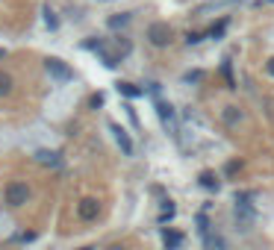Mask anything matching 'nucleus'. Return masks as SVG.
<instances>
[{
  "instance_id": "obj_1",
  "label": "nucleus",
  "mask_w": 274,
  "mask_h": 250,
  "mask_svg": "<svg viewBox=\"0 0 274 250\" xmlns=\"http://www.w3.org/2000/svg\"><path fill=\"white\" fill-rule=\"evenodd\" d=\"M44 71L51 74V80H56V83H71L74 80V71H71V65H65L62 59H44Z\"/></svg>"
},
{
  "instance_id": "obj_2",
  "label": "nucleus",
  "mask_w": 274,
  "mask_h": 250,
  "mask_svg": "<svg viewBox=\"0 0 274 250\" xmlns=\"http://www.w3.org/2000/svg\"><path fill=\"white\" fill-rule=\"evenodd\" d=\"M148 38H151V44H156V47H168L171 38H174V30L168 27V24H151Z\"/></svg>"
},
{
  "instance_id": "obj_3",
  "label": "nucleus",
  "mask_w": 274,
  "mask_h": 250,
  "mask_svg": "<svg viewBox=\"0 0 274 250\" xmlns=\"http://www.w3.org/2000/svg\"><path fill=\"white\" fill-rule=\"evenodd\" d=\"M6 203H9V206H24V203H30V185L27 183L6 185Z\"/></svg>"
},
{
  "instance_id": "obj_4",
  "label": "nucleus",
  "mask_w": 274,
  "mask_h": 250,
  "mask_svg": "<svg viewBox=\"0 0 274 250\" xmlns=\"http://www.w3.org/2000/svg\"><path fill=\"white\" fill-rule=\"evenodd\" d=\"M109 133H112V138H115V144L121 147V153H124V156H133V153H136V147H133V138L127 135V130H124L121 124H115V121H112V124H109Z\"/></svg>"
},
{
  "instance_id": "obj_5",
  "label": "nucleus",
  "mask_w": 274,
  "mask_h": 250,
  "mask_svg": "<svg viewBox=\"0 0 274 250\" xmlns=\"http://www.w3.org/2000/svg\"><path fill=\"white\" fill-rule=\"evenodd\" d=\"M245 200H248V197L242 194V197H239V209H236V221H239L242 230H245V227H251V224H254V218H257V215H254V209H251V203H245Z\"/></svg>"
},
{
  "instance_id": "obj_6",
  "label": "nucleus",
  "mask_w": 274,
  "mask_h": 250,
  "mask_svg": "<svg viewBox=\"0 0 274 250\" xmlns=\"http://www.w3.org/2000/svg\"><path fill=\"white\" fill-rule=\"evenodd\" d=\"M201 244H204V250H227V244H224V238L218 233H212V230H206V233H201Z\"/></svg>"
},
{
  "instance_id": "obj_7",
  "label": "nucleus",
  "mask_w": 274,
  "mask_h": 250,
  "mask_svg": "<svg viewBox=\"0 0 274 250\" xmlns=\"http://www.w3.org/2000/svg\"><path fill=\"white\" fill-rule=\"evenodd\" d=\"M35 162H41V165H48V168H59L62 165V156L56 150H35Z\"/></svg>"
},
{
  "instance_id": "obj_8",
  "label": "nucleus",
  "mask_w": 274,
  "mask_h": 250,
  "mask_svg": "<svg viewBox=\"0 0 274 250\" xmlns=\"http://www.w3.org/2000/svg\"><path fill=\"white\" fill-rule=\"evenodd\" d=\"M162 244H165V250H180L183 247V233L180 230H162Z\"/></svg>"
},
{
  "instance_id": "obj_9",
  "label": "nucleus",
  "mask_w": 274,
  "mask_h": 250,
  "mask_svg": "<svg viewBox=\"0 0 274 250\" xmlns=\"http://www.w3.org/2000/svg\"><path fill=\"white\" fill-rule=\"evenodd\" d=\"M98 212H101V203H98V200H83V203H80V215L88 218V221L98 218Z\"/></svg>"
},
{
  "instance_id": "obj_10",
  "label": "nucleus",
  "mask_w": 274,
  "mask_h": 250,
  "mask_svg": "<svg viewBox=\"0 0 274 250\" xmlns=\"http://www.w3.org/2000/svg\"><path fill=\"white\" fill-rule=\"evenodd\" d=\"M156 112H159L162 121H171V118H174V106L168 103V100H156Z\"/></svg>"
},
{
  "instance_id": "obj_11",
  "label": "nucleus",
  "mask_w": 274,
  "mask_h": 250,
  "mask_svg": "<svg viewBox=\"0 0 274 250\" xmlns=\"http://www.w3.org/2000/svg\"><path fill=\"white\" fill-rule=\"evenodd\" d=\"M130 21H133V15H130V12H121V15L109 18V27H112V30H121V27H127Z\"/></svg>"
},
{
  "instance_id": "obj_12",
  "label": "nucleus",
  "mask_w": 274,
  "mask_h": 250,
  "mask_svg": "<svg viewBox=\"0 0 274 250\" xmlns=\"http://www.w3.org/2000/svg\"><path fill=\"white\" fill-rule=\"evenodd\" d=\"M224 30H227V18H221V21H215L212 27H209V33H206V38H221Z\"/></svg>"
},
{
  "instance_id": "obj_13",
  "label": "nucleus",
  "mask_w": 274,
  "mask_h": 250,
  "mask_svg": "<svg viewBox=\"0 0 274 250\" xmlns=\"http://www.w3.org/2000/svg\"><path fill=\"white\" fill-rule=\"evenodd\" d=\"M118 91L124 94V97H139V94H142V88L133 85V83H118Z\"/></svg>"
},
{
  "instance_id": "obj_14",
  "label": "nucleus",
  "mask_w": 274,
  "mask_h": 250,
  "mask_svg": "<svg viewBox=\"0 0 274 250\" xmlns=\"http://www.w3.org/2000/svg\"><path fill=\"white\" fill-rule=\"evenodd\" d=\"M174 212H177V209H174V203H171V200H165V203H162V215H159V224H168V221L174 218Z\"/></svg>"
},
{
  "instance_id": "obj_15",
  "label": "nucleus",
  "mask_w": 274,
  "mask_h": 250,
  "mask_svg": "<svg viewBox=\"0 0 274 250\" xmlns=\"http://www.w3.org/2000/svg\"><path fill=\"white\" fill-rule=\"evenodd\" d=\"M12 77H9V74H3V71H0V97H3V94H9V91H12Z\"/></svg>"
},
{
  "instance_id": "obj_16",
  "label": "nucleus",
  "mask_w": 274,
  "mask_h": 250,
  "mask_svg": "<svg viewBox=\"0 0 274 250\" xmlns=\"http://www.w3.org/2000/svg\"><path fill=\"white\" fill-rule=\"evenodd\" d=\"M195 227H198V233H206V230H209V218H206L204 212H198V215H195Z\"/></svg>"
},
{
  "instance_id": "obj_17",
  "label": "nucleus",
  "mask_w": 274,
  "mask_h": 250,
  "mask_svg": "<svg viewBox=\"0 0 274 250\" xmlns=\"http://www.w3.org/2000/svg\"><path fill=\"white\" fill-rule=\"evenodd\" d=\"M239 118H242V112H239V109H236V106H230V109L224 112V121H227V124H236Z\"/></svg>"
},
{
  "instance_id": "obj_18",
  "label": "nucleus",
  "mask_w": 274,
  "mask_h": 250,
  "mask_svg": "<svg viewBox=\"0 0 274 250\" xmlns=\"http://www.w3.org/2000/svg\"><path fill=\"white\" fill-rule=\"evenodd\" d=\"M41 12H44V24H48L51 30H56V15H53V9H51V6H44Z\"/></svg>"
},
{
  "instance_id": "obj_19",
  "label": "nucleus",
  "mask_w": 274,
  "mask_h": 250,
  "mask_svg": "<svg viewBox=\"0 0 274 250\" xmlns=\"http://www.w3.org/2000/svg\"><path fill=\"white\" fill-rule=\"evenodd\" d=\"M101 59H103V65H106V68H115V65H118V59H121V56H118V53H103Z\"/></svg>"
},
{
  "instance_id": "obj_20",
  "label": "nucleus",
  "mask_w": 274,
  "mask_h": 250,
  "mask_svg": "<svg viewBox=\"0 0 274 250\" xmlns=\"http://www.w3.org/2000/svg\"><path fill=\"white\" fill-rule=\"evenodd\" d=\"M201 185H206L209 191H215V188H218V183H215V177H212V174H204V177H201Z\"/></svg>"
},
{
  "instance_id": "obj_21",
  "label": "nucleus",
  "mask_w": 274,
  "mask_h": 250,
  "mask_svg": "<svg viewBox=\"0 0 274 250\" xmlns=\"http://www.w3.org/2000/svg\"><path fill=\"white\" fill-rule=\"evenodd\" d=\"M224 77H227V85H230V88H236V85H233V65H230V62H224Z\"/></svg>"
},
{
  "instance_id": "obj_22",
  "label": "nucleus",
  "mask_w": 274,
  "mask_h": 250,
  "mask_svg": "<svg viewBox=\"0 0 274 250\" xmlns=\"http://www.w3.org/2000/svg\"><path fill=\"white\" fill-rule=\"evenodd\" d=\"M88 106H92V109H101V106H103V94H92Z\"/></svg>"
},
{
  "instance_id": "obj_23",
  "label": "nucleus",
  "mask_w": 274,
  "mask_h": 250,
  "mask_svg": "<svg viewBox=\"0 0 274 250\" xmlns=\"http://www.w3.org/2000/svg\"><path fill=\"white\" fill-rule=\"evenodd\" d=\"M201 77H204V74H201V71H189V74H186V83H198V80H201Z\"/></svg>"
},
{
  "instance_id": "obj_24",
  "label": "nucleus",
  "mask_w": 274,
  "mask_h": 250,
  "mask_svg": "<svg viewBox=\"0 0 274 250\" xmlns=\"http://www.w3.org/2000/svg\"><path fill=\"white\" fill-rule=\"evenodd\" d=\"M239 168H242V162H239V159H236V162H230V165L224 168V174H236Z\"/></svg>"
},
{
  "instance_id": "obj_25",
  "label": "nucleus",
  "mask_w": 274,
  "mask_h": 250,
  "mask_svg": "<svg viewBox=\"0 0 274 250\" xmlns=\"http://www.w3.org/2000/svg\"><path fill=\"white\" fill-rule=\"evenodd\" d=\"M268 74H271V77H274V59H271V62H268Z\"/></svg>"
},
{
  "instance_id": "obj_26",
  "label": "nucleus",
  "mask_w": 274,
  "mask_h": 250,
  "mask_svg": "<svg viewBox=\"0 0 274 250\" xmlns=\"http://www.w3.org/2000/svg\"><path fill=\"white\" fill-rule=\"evenodd\" d=\"M109 250H127V247H124V244H112Z\"/></svg>"
},
{
  "instance_id": "obj_27",
  "label": "nucleus",
  "mask_w": 274,
  "mask_h": 250,
  "mask_svg": "<svg viewBox=\"0 0 274 250\" xmlns=\"http://www.w3.org/2000/svg\"><path fill=\"white\" fill-rule=\"evenodd\" d=\"M3 56H6V50H0V59H3Z\"/></svg>"
},
{
  "instance_id": "obj_28",
  "label": "nucleus",
  "mask_w": 274,
  "mask_h": 250,
  "mask_svg": "<svg viewBox=\"0 0 274 250\" xmlns=\"http://www.w3.org/2000/svg\"><path fill=\"white\" fill-rule=\"evenodd\" d=\"M101 3H106V0H101Z\"/></svg>"
},
{
  "instance_id": "obj_29",
  "label": "nucleus",
  "mask_w": 274,
  "mask_h": 250,
  "mask_svg": "<svg viewBox=\"0 0 274 250\" xmlns=\"http://www.w3.org/2000/svg\"><path fill=\"white\" fill-rule=\"evenodd\" d=\"M83 250H86V247H83Z\"/></svg>"
}]
</instances>
